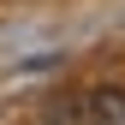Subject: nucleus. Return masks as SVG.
<instances>
[{"instance_id": "obj_1", "label": "nucleus", "mask_w": 125, "mask_h": 125, "mask_svg": "<svg viewBox=\"0 0 125 125\" xmlns=\"http://www.w3.org/2000/svg\"><path fill=\"white\" fill-rule=\"evenodd\" d=\"M77 125H125V89L101 83L89 95H77Z\"/></svg>"}]
</instances>
